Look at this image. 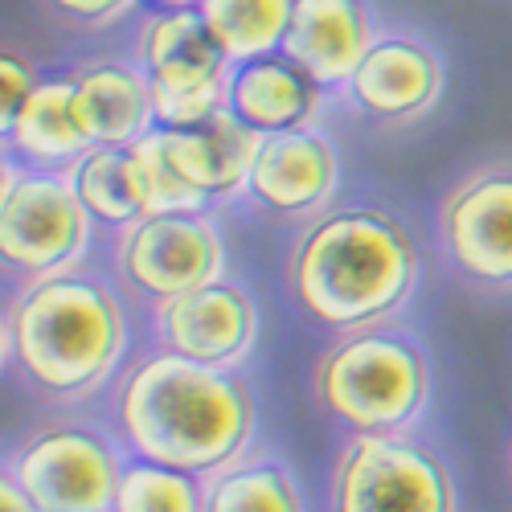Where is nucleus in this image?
I'll return each mask as SVG.
<instances>
[{"instance_id":"nucleus-3","label":"nucleus","mask_w":512,"mask_h":512,"mask_svg":"<svg viewBox=\"0 0 512 512\" xmlns=\"http://www.w3.org/2000/svg\"><path fill=\"white\" fill-rule=\"evenodd\" d=\"M13 365L37 398L74 406L95 398L127 349L119 295L87 267L33 279L9 304Z\"/></svg>"},{"instance_id":"nucleus-10","label":"nucleus","mask_w":512,"mask_h":512,"mask_svg":"<svg viewBox=\"0 0 512 512\" xmlns=\"http://www.w3.org/2000/svg\"><path fill=\"white\" fill-rule=\"evenodd\" d=\"M91 226L66 173H21L0 205V275L33 283L82 267Z\"/></svg>"},{"instance_id":"nucleus-21","label":"nucleus","mask_w":512,"mask_h":512,"mask_svg":"<svg viewBox=\"0 0 512 512\" xmlns=\"http://www.w3.org/2000/svg\"><path fill=\"white\" fill-rule=\"evenodd\" d=\"M295 0H197V13L222 54L238 66L263 54H279Z\"/></svg>"},{"instance_id":"nucleus-14","label":"nucleus","mask_w":512,"mask_h":512,"mask_svg":"<svg viewBox=\"0 0 512 512\" xmlns=\"http://www.w3.org/2000/svg\"><path fill=\"white\" fill-rule=\"evenodd\" d=\"M259 140L263 136L238 123L226 107L193 127H160V144L168 160H173L177 177L201 197L205 209L246 197V177L254 152H259Z\"/></svg>"},{"instance_id":"nucleus-26","label":"nucleus","mask_w":512,"mask_h":512,"mask_svg":"<svg viewBox=\"0 0 512 512\" xmlns=\"http://www.w3.org/2000/svg\"><path fill=\"white\" fill-rule=\"evenodd\" d=\"M21 181V173H17V164L9 160V148L0 144V205L9 201V193H13V185Z\"/></svg>"},{"instance_id":"nucleus-9","label":"nucleus","mask_w":512,"mask_h":512,"mask_svg":"<svg viewBox=\"0 0 512 512\" xmlns=\"http://www.w3.org/2000/svg\"><path fill=\"white\" fill-rule=\"evenodd\" d=\"M115 275L127 291L160 304L226 275V246L209 209H160L119 230Z\"/></svg>"},{"instance_id":"nucleus-1","label":"nucleus","mask_w":512,"mask_h":512,"mask_svg":"<svg viewBox=\"0 0 512 512\" xmlns=\"http://www.w3.org/2000/svg\"><path fill=\"white\" fill-rule=\"evenodd\" d=\"M115 435L136 459L209 480L250 451L254 394L238 369L156 349L119 377Z\"/></svg>"},{"instance_id":"nucleus-11","label":"nucleus","mask_w":512,"mask_h":512,"mask_svg":"<svg viewBox=\"0 0 512 512\" xmlns=\"http://www.w3.org/2000/svg\"><path fill=\"white\" fill-rule=\"evenodd\" d=\"M447 91L443 54L414 29H377L373 46L340 82L345 103L381 132H402L431 115Z\"/></svg>"},{"instance_id":"nucleus-16","label":"nucleus","mask_w":512,"mask_h":512,"mask_svg":"<svg viewBox=\"0 0 512 512\" xmlns=\"http://www.w3.org/2000/svg\"><path fill=\"white\" fill-rule=\"evenodd\" d=\"M70 87H74V119L91 144L132 148L156 127L152 87L140 62L91 58L70 74Z\"/></svg>"},{"instance_id":"nucleus-13","label":"nucleus","mask_w":512,"mask_h":512,"mask_svg":"<svg viewBox=\"0 0 512 512\" xmlns=\"http://www.w3.org/2000/svg\"><path fill=\"white\" fill-rule=\"evenodd\" d=\"M340 189V152L320 127L300 132H275L259 140L246 197L279 222H312Z\"/></svg>"},{"instance_id":"nucleus-28","label":"nucleus","mask_w":512,"mask_h":512,"mask_svg":"<svg viewBox=\"0 0 512 512\" xmlns=\"http://www.w3.org/2000/svg\"><path fill=\"white\" fill-rule=\"evenodd\" d=\"M164 9H197V0H156Z\"/></svg>"},{"instance_id":"nucleus-25","label":"nucleus","mask_w":512,"mask_h":512,"mask_svg":"<svg viewBox=\"0 0 512 512\" xmlns=\"http://www.w3.org/2000/svg\"><path fill=\"white\" fill-rule=\"evenodd\" d=\"M0 512H37V508H33V500L21 492L17 476L9 472L5 463H0Z\"/></svg>"},{"instance_id":"nucleus-19","label":"nucleus","mask_w":512,"mask_h":512,"mask_svg":"<svg viewBox=\"0 0 512 512\" xmlns=\"http://www.w3.org/2000/svg\"><path fill=\"white\" fill-rule=\"evenodd\" d=\"M66 177H70V189H74L78 205L87 209L91 222L127 230L140 218H148V201H144V189L136 177L132 148L95 144Z\"/></svg>"},{"instance_id":"nucleus-2","label":"nucleus","mask_w":512,"mask_h":512,"mask_svg":"<svg viewBox=\"0 0 512 512\" xmlns=\"http://www.w3.org/2000/svg\"><path fill=\"white\" fill-rule=\"evenodd\" d=\"M418 246L381 205H332L304 222L287 250V291L324 328L390 324L418 287Z\"/></svg>"},{"instance_id":"nucleus-6","label":"nucleus","mask_w":512,"mask_h":512,"mask_svg":"<svg viewBox=\"0 0 512 512\" xmlns=\"http://www.w3.org/2000/svg\"><path fill=\"white\" fill-rule=\"evenodd\" d=\"M136 62L152 87L160 127H193L226 107L234 62L222 54L197 9H164L144 17Z\"/></svg>"},{"instance_id":"nucleus-7","label":"nucleus","mask_w":512,"mask_h":512,"mask_svg":"<svg viewBox=\"0 0 512 512\" xmlns=\"http://www.w3.org/2000/svg\"><path fill=\"white\" fill-rule=\"evenodd\" d=\"M447 267L484 295H512V156L484 160L447 185L435 213Z\"/></svg>"},{"instance_id":"nucleus-4","label":"nucleus","mask_w":512,"mask_h":512,"mask_svg":"<svg viewBox=\"0 0 512 512\" xmlns=\"http://www.w3.org/2000/svg\"><path fill=\"white\" fill-rule=\"evenodd\" d=\"M431 390V353L394 324L340 332L312 365L316 406L349 435H410Z\"/></svg>"},{"instance_id":"nucleus-17","label":"nucleus","mask_w":512,"mask_h":512,"mask_svg":"<svg viewBox=\"0 0 512 512\" xmlns=\"http://www.w3.org/2000/svg\"><path fill=\"white\" fill-rule=\"evenodd\" d=\"M320 107H324V87L283 54H263L230 70L226 111L259 136L316 127Z\"/></svg>"},{"instance_id":"nucleus-12","label":"nucleus","mask_w":512,"mask_h":512,"mask_svg":"<svg viewBox=\"0 0 512 512\" xmlns=\"http://www.w3.org/2000/svg\"><path fill=\"white\" fill-rule=\"evenodd\" d=\"M152 332L160 349L209 369H242L259 340V304L234 279H213L173 300L152 304Z\"/></svg>"},{"instance_id":"nucleus-29","label":"nucleus","mask_w":512,"mask_h":512,"mask_svg":"<svg viewBox=\"0 0 512 512\" xmlns=\"http://www.w3.org/2000/svg\"><path fill=\"white\" fill-rule=\"evenodd\" d=\"M508 480H512V443H508Z\"/></svg>"},{"instance_id":"nucleus-20","label":"nucleus","mask_w":512,"mask_h":512,"mask_svg":"<svg viewBox=\"0 0 512 512\" xmlns=\"http://www.w3.org/2000/svg\"><path fill=\"white\" fill-rule=\"evenodd\" d=\"M205 512H308L295 472L271 451H246L205 480Z\"/></svg>"},{"instance_id":"nucleus-27","label":"nucleus","mask_w":512,"mask_h":512,"mask_svg":"<svg viewBox=\"0 0 512 512\" xmlns=\"http://www.w3.org/2000/svg\"><path fill=\"white\" fill-rule=\"evenodd\" d=\"M13 361V345H9V316H0V373H5V365Z\"/></svg>"},{"instance_id":"nucleus-24","label":"nucleus","mask_w":512,"mask_h":512,"mask_svg":"<svg viewBox=\"0 0 512 512\" xmlns=\"http://www.w3.org/2000/svg\"><path fill=\"white\" fill-rule=\"evenodd\" d=\"M37 9L54 25L74 29V33H103L119 25L136 9V0H37Z\"/></svg>"},{"instance_id":"nucleus-8","label":"nucleus","mask_w":512,"mask_h":512,"mask_svg":"<svg viewBox=\"0 0 512 512\" xmlns=\"http://www.w3.org/2000/svg\"><path fill=\"white\" fill-rule=\"evenodd\" d=\"M9 472L37 512H111L123 459L95 426L54 422L13 451Z\"/></svg>"},{"instance_id":"nucleus-5","label":"nucleus","mask_w":512,"mask_h":512,"mask_svg":"<svg viewBox=\"0 0 512 512\" xmlns=\"http://www.w3.org/2000/svg\"><path fill=\"white\" fill-rule=\"evenodd\" d=\"M328 512H459L447 459L414 435H353L340 447Z\"/></svg>"},{"instance_id":"nucleus-22","label":"nucleus","mask_w":512,"mask_h":512,"mask_svg":"<svg viewBox=\"0 0 512 512\" xmlns=\"http://www.w3.org/2000/svg\"><path fill=\"white\" fill-rule=\"evenodd\" d=\"M111 512H205V480L132 459L123 463Z\"/></svg>"},{"instance_id":"nucleus-15","label":"nucleus","mask_w":512,"mask_h":512,"mask_svg":"<svg viewBox=\"0 0 512 512\" xmlns=\"http://www.w3.org/2000/svg\"><path fill=\"white\" fill-rule=\"evenodd\" d=\"M377 37L369 0H295L279 54L312 74L320 87H340Z\"/></svg>"},{"instance_id":"nucleus-23","label":"nucleus","mask_w":512,"mask_h":512,"mask_svg":"<svg viewBox=\"0 0 512 512\" xmlns=\"http://www.w3.org/2000/svg\"><path fill=\"white\" fill-rule=\"evenodd\" d=\"M37 66L25 50L17 46H0V144H9L13 136V123L25 107V99L37 87Z\"/></svg>"},{"instance_id":"nucleus-18","label":"nucleus","mask_w":512,"mask_h":512,"mask_svg":"<svg viewBox=\"0 0 512 512\" xmlns=\"http://www.w3.org/2000/svg\"><path fill=\"white\" fill-rule=\"evenodd\" d=\"M95 144L74 119V87L70 78H41L33 95L25 99L9 152L25 164H33L37 173H70V168L87 156Z\"/></svg>"}]
</instances>
